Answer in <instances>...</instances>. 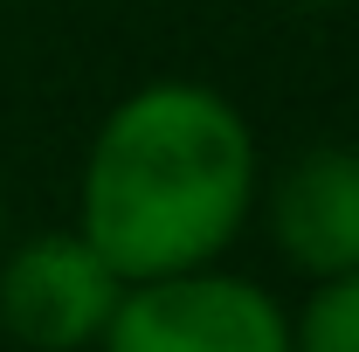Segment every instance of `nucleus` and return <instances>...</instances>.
I'll return each instance as SVG.
<instances>
[{
    "label": "nucleus",
    "instance_id": "1",
    "mask_svg": "<svg viewBox=\"0 0 359 352\" xmlns=\"http://www.w3.org/2000/svg\"><path fill=\"white\" fill-rule=\"evenodd\" d=\"M76 201V228L125 283L201 269L256 208V132L215 83H145L97 125Z\"/></svg>",
    "mask_w": 359,
    "mask_h": 352
},
{
    "label": "nucleus",
    "instance_id": "2",
    "mask_svg": "<svg viewBox=\"0 0 359 352\" xmlns=\"http://www.w3.org/2000/svg\"><path fill=\"white\" fill-rule=\"evenodd\" d=\"M97 352H290V311L235 269H173L118 290Z\"/></svg>",
    "mask_w": 359,
    "mask_h": 352
},
{
    "label": "nucleus",
    "instance_id": "3",
    "mask_svg": "<svg viewBox=\"0 0 359 352\" xmlns=\"http://www.w3.org/2000/svg\"><path fill=\"white\" fill-rule=\"evenodd\" d=\"M125 276L83 228H48L0 249V325L28 352H83L104 339Z\"/></svg>",
    "mask_w": 359,
    "mask_h": 352
},
{
    "label": "nucleus",
    "instance_id": "4",
    "mask_svg": "<svg viewBox=\"0 0 359 352\" xmlns=\"http://www.w3.org/2000/svg\"><path fill=\"white\" fill-rule=\"evenodd\" d=\"M269 228L290 263L332 283L359 269V145H311L269 187Z\"/></svg>",
    "mask_w": 359,
    "mask_h": 352
},
{
    "label": "nucleus",
    "instance_id": "5",
    "mask_svg": "<svg viewBox=\"0 0 359 352\" xmlns=\"http://www.w3.org/2000/svg\"><path fill=\"white\" fill-rule=\"evenodd\" d=\"M290 352H359V269L318 283V297L290 318Z\"/></svg>",
    "mask_w": 359,
    "mask_h": 352
},
{
    "label": "nucleus",
    "instance_id": "6",
    "mask_svg": "<svg viewBox=\"0 0 359 352\" xmlns=\"http://www.w3.org/2000/svg\"><path fill=\"white\" fill-rule=\"evenodd\" d=\"M0 235H7V208H0Z\"/></svg>",
    "mask_w": 359,
    "mask_h": 352
}]
</instances>
